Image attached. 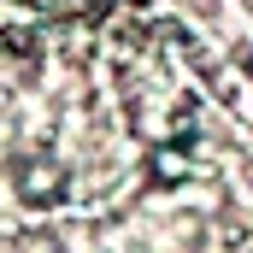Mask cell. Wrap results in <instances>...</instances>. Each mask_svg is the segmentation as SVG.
<instances>
[{"instance_id": "7a4b0ae2", "label": "cell", "mask_w": 253, "mask_h": 253, "mask_svg": "<svg viewBox=\"0 0 253 253\" xmlns=\"http://www.w3.org/2000/svg\"><path fill=\"white\" fill-rule=\"evenodd\" d=\"M189 177H194L189 141H153V153H147V183H153V189H183Z\"/></svg>"}, {"instance_id": "6da1fadb", "label": "cell", "mask_w": 253, "mask_h": 253, "mask_svg": "<svg viewBox=\"0 0 253 253\" xmlns=\"http://www.w3.org/2000/svg\"><path fill=\"white\" fill-rule=\"evenodd\" d=\"M12 189L24 206H59L71 194V165H65L53 147H30L18 165H12Z\"/></svg>"}]
</instances>
